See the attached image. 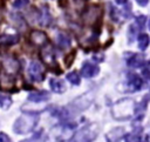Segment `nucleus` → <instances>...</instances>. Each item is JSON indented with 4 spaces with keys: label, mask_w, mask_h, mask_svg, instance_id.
<instances>
[{
    "label": "nucleus",
    "mask_w": 150,
    "mask_h": 142,
    "mask_svg": "<svg viewBox=\"0 0 150 142\" xmlns=\"http://www.w3.org/2000/svg\"><path fill=\"white\" fill-rule=\"evenodd\" d=\"M38 121L39 117L35 113H26L19 119H16L13 124V130L16 134H27L35 128Z\"/></svg>",
    "instance_id": "f257e3e1"
},
{
    "label": "nucleus",
    "mask_w": 150,
    "mask_h": 142,
    "mask_svg": "<svg viewBox=\"0 0 150 142\" xmlns=\"http://www.w3.org/2000/svg\"><path fill=\"white\" fill-rule=\"evenodd\" d=\"M28 74L33 81L40 82L45 79V68L38 61H32L28 66Z\"/></svg>",
    "instance_id": "f03ea898"
},
{
    "label": "nucleus",
    "mask_w": 150,
    "mask_h": 142,
    "mask_svg": "<svg viewBox=\"0 0 150 142\" xmlns=\"http://www.w3.org/2000/svg\"><path fill=\"white\" fill-rule=\"evenodd\" d=\"M96 135H97V130H94V124H91L80 130L75 135L74 142H91L96 137Z\"/></svg>",
    "instance_id": "7ed1b4c3"
},
{
    "label": "nucleus",
    "mask_w": 150,
    "mask_h": 142,
    "mask_svg": "<svg viewBox=\"0 0 150 142\" xmlns=\"http://www.w3.org/2000/svg\"><path fill=\"white\" fill-rule=\"evenodd\" d=\"M101 16V8L98 6H90L83 13V21L87 25H93Z\"/></svg>",
    "instance_id": "20e7f679"
},
{
    "label": "nucleus",
    "mask_w": 150,
    "mask_h": 142,
    "mask_svg": "<svg viewBox=\"0 0 150 142\" xmlns=\"http://www.w3.org/2000/svg\"><path fill=\"white\" fill-rule=\"evenodd\" d=\"M29 39H30V42L35 46H39V47H43L47 45L48 42V38L46 35L45 32L42 31H32L30 32V35H29Z\"/></svg>",
    "instance_id": "39448f33"
},
{
    "label": "nucleus",
    "mask_w": 150,
    "mask_h": 142,
    "mask_svg": "<svg viewBox=\"0 0 150 142\" xmlns=\"http://www.w3.org/2000/svg\"><path fill=\"white\" fill-rule=\"evenodd\" d=\"M4 68H5V70H6L7 74H11L12 75V74H15L19 70L20 65H19L18 60L14 59V58H6L4 60Z\"/></svg>",
    "instance_id": "423d86ee"
},
{
    "label": "nucleus",
    "mask_w": 150,
    "mask_h": 142,
    "mask_svg": "<svg viewBox=\"0 0 150 142\" xmlns=\"http://www.w3.org/2000/svg\"><path fill=\"white\" fill-rule=\"evenodd\" d=\"M98 72H100V68L96 65H93L90 62H84L81 68V74L84 77H93V76L97 75Z\"/></svg>",
    "instance_id": "0eeeda50"
},
{
    "label": "nucleus",
    "mask_w": 150,
    "mask_h": 142,
    "mask_svg": "<svg viewBox=\"0 0 150 142\" xmlns=\"http://www.w3.org/2000/svg\"><path fill=\"white\" fill-rule=\"evenodd\" d=\"M40 54H41L42 61L46 65H48V66L55 65V56H54V53H53V50H52L50 47H43L41 49V53Z\"/></svg>",
    "instance_id": "6e6552de"
},
{
    "label": "nucleus",
    "mask_w": 150,
    "mask_h": 142,
    "mask_svg": "<svg viewBox=\"0 0 150 142\" xmlns=\"http://www.w3.org/2000/svg\"><path fill=\"white\" fill-rule=\"evenodd\" d=\"M49 99V94L48 92H35V93H30L28 95V100L33 103H41L45 102Z\"/></svg>",
    "instance_id": "1a4fd4ad"
},
{
    "label": "nucleus",
    "mask_w": 150,
    "mask_h": 142,
    "mask_svg": "<svg viewBox=\"0 0 150 142\" xmlns=\"http://www.w3.org/2000/svg\"><path fill=\"white\" fill-rule=\"evenodd\" d=\"M14 87V80L11 74H5L0 77V89L12 90Z\"/></svg>",
    "instance_id": "9d476101"
},
{
    "label": "nucleus",
    "mask_w": 150,
    "mask_h": 142,
    "mask_svg": "<svg viewBox=\"0 0 150 142\" xmlns=\"http://www.w3.org/2000/svg\"><path fill=\"white\" fill-rule=\"evenodd\" d=\"M49 84H50V88L53 92L55 93H59V94H62L66 92V84L62 80L60 79H50L49 80Z\"/></svg>",
    "instance_id": "9b49d317"
},
{
    "label": "nucleus",
    "mask_w": 150,
    "mask_h": 142,
    "mask_svg": "<svg viewBox=\"0 0 150 142\" xmlns=\"http://www.w3.org/2000/svg\"><path fill=\"white\" fill-rule=\"evenodd\" d=\"M142 84H143V81H142V79L138 75H136V74L129 75V87H130L131 90H138V89H141Z\"/></svg>",
    "instance_id": "f8f14e48"
},
{
    "label": "nucleus",
    "mask_w": 150,
    "mask_h": 142,
    "mask_svg": "<svg viewBox=\"0 0 150 142\" xmlns=\"http://www.w3.org/2000/svg\"><path fill=\"white\" fill-rule=\"evenodd\" d=\"M144 62V56L141 55V54H131L130 59L128 60V65L130 67H134V68H138L143 65Z\"/></svg>",
    "instance_id": "ddd939ff"
},
{
    "label": "nucleus",
    "mask_w": 150,
    "mask_h": 142,
    "mask_svg": "<svg viewBox=\"0 0 150 142\" xmlns=\"http://www.w3.org/2000/svg\"><path fill=\"white\" fill-rule=\"evenodd\" d=\"M18 41H19V38L16 35H9V34L0 35V43L2 45H14Z\"/></svg>",
    "instance_id": "4468645a"
},
{
    "label": "nucleus",
    "mask_w": 150,
    "mask_h": 142,
    "mask_svg": "<svg viewBox=\"0 0 150 142\" xmlns=\"http://www.w3.org/2000/svg\"><path fill=\"white\" fill-rule=\"evenodd\" d=\"M56 42H57V45H59L60 47L66 48V47H69V45H70V39H69V36H68L67 34L60 33V34L57 35V38H56Z\"/></svg>",
    "instance_id": "2eb2a0df"
},
{
    "label": "nucleus",
    "mask_w": 150,
    "mask_h": 142,
    "mask_svg": "<svg viewBox=\"0 0 150 142\" xmlns=\"http://www.w3.org/2000/svg\"><path fill=\"white\" fill-rule=\"evenodd\" d=\"M149 42H150V39L146 34H139L138 35V47L141 50H145L146 47L149 46Z\"/></svg>",
    "instance_id": "dca6fc26"
},
{
    "label": "nucleus",
    "mask_w": 150,
    "mask_h": 142,
    "mask_svg": "<svg viewBox=\"0 0 150 142\" xmlns=\"http://www.w3.org/2000/svg\"><path fill=\"white\" fill-rule=\"evenodd\" d=\"M67 80L69 82H71L73 84H80V81H81V79L76 72H71V73L67 74Z\"/></svg>",
    "instance_id": "f3484780"
},
{
    "label": "nucleus",
    "mask_w": 150,
    "mask_h": 142,
    "mask_svg": "<svg viewBox=\"0 0 150 142\" xmlns=\"http://www.w3.org/2000/svg\"><path fill=\"white\" fill-rule=\"evenodd\" d=\"M12 104V99L9 96H5V95H0V107L4 109H7L9 106Z\"/></svg>",
    "instance_id": "a211bd4d"
},
{
    "label": "nucleus",
    "mask_w": 150,
    "mask_h": 142,
    "mask_svg": "<svg viewBox=\"0 0 150 142\" xmlns=\"http://www.w3.org/2000/svg\"><path fill=\"white\" fill-rule=\"evenodd\" d=\"M29 0H14L13 1V7L15 8H23L28 5Z\"/></svg>",
    "instance_id": "6ab92c4d"
},
{
    "label": "nucleus",
    "mask_w": 150,
    "mask_h": 142,
    "mask_svg": "<svg viewBox=\"0 0 150 142\" xmlns=\"http://www.w3.org/2000/svg\"><path fill=\"white\" fill-rule=\"evenodd\" d=\"M74 58H75V52H71V53H70V54L64 59V62H66V66H67V67H69V66L71 65V62H73Z\"/></svg>",
    "instance_id": "aec40b11"
},
{
    "label": "nucleus",
    "mask_w": 150,
    "mask_h": 142,
    "mask_svg": "<svg viewBox=\"0 0 150 142\" xmlns=\"http://www.w3.org/2000/svg\"><path fill=\"white\" fill-rule=\"evenodd\" d=\"M0 142H12V140L6 133L0 131Z\"/></svg>",
    "instance_id": "412c9836"
},
{
    "label": "nucleus",
    "mask_w": 150,
    "mask_h": 142,
    "mask_svg": "<svg viewBox=\"0 0 150 142\" xmlns=\"http://www.w3.org/2000/svg\"><path fill=\"white\" fill-rule=\"evenodd\" d=\"M144 21H145V16H144V15H141V16H138V18H137V20H136L137 25H138L141 28L144 26Z\"/></svg>",
    "instance_id": "4be33fe9"
},
{
    "label": "nucleus",
    "mask_w": 150,
    "mask_h": 142,
    "mask_svg": "<svg viewBox=\"0 0 150 142\" xmlns=\"http://www.w3.org/2000/svg\"><path fill=\"white\" fill-rule=\"evenodd\" d=\"M93 59L95 60V61H103V55H101V54H95L94 56H93Z\"/></svg>",
    "instance_id": "5701e85b"
},
{
    "label": "nucleus",
    "mask_w": 150,
    "mask_h": 142,
    "mask_svg": "<svg viewBox=\"0 0 150 142\" xmlns=\"http://www.w3.org/2000/svg\"><path fill=\"white\" fill-rule=\"evenodd\" d=\"M136 1H137V4H138L139 6H146L149 0H136Z\"/></svg>",
    "instance_id": "b1692460"
},
{
    "label": "nucleus",
    "mask_w": 150,
    "mask_h": 142,
    "mask_svg": "<svg viewBox=\"0 0 150 142\" xmlns=\"http://www.w3.org/2000/svg\"><path fill=\"white\" fill-rule=\"evenodd\" d=\"M127 1H128V0H116L117 4H125Z\"/></svg>",
    "instance_id": "393cba45"
},
{
    "label": "nucleus",
    "mask_w": 150,
    "mask_h": 142,
    "mask_svg": "<svg viewBox=\"0 0 150 142\" xmlns=\"http://www.w3.org/2000/svg\"><path fill=\"white\" fill-rule=\"evenodd\" d=\"M148 26H149V29H150V19H149V23H148Z\"/></svg>",
    "instance_id": "a878e982"
},
{
    "label": "nucleus",
    "mask_w": 150,
    "mask_h": 142,
    "mask_svg": "<svg viewBox=\"0 0 150 142\" xmlns=\"http://www.w3.org/2000/svg\"><path fill=\"white\" fill-rule=\"evenodd\" d=\"M149 72H150V62H149Z\"/></svg>",
    "instance_id": "bb28decb"
}]
</instances>
